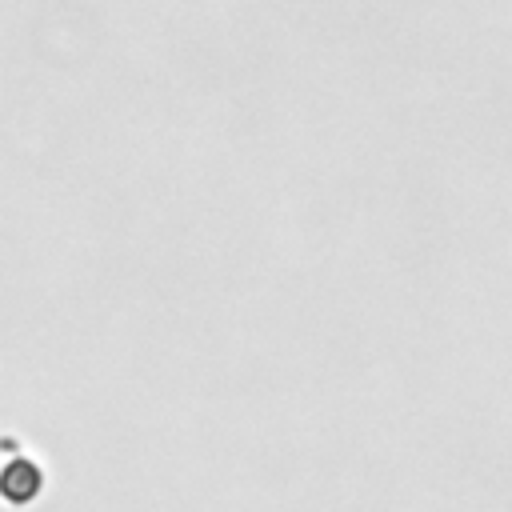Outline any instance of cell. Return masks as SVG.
Returning <instances> with one entry per match:
<instances>
[{"label": "cell", "instance_id": "1", "mask_svg": "<svg viewBox=\"0 0 512 512\" xmlns=\"http://www.w3.org/2000/svg\"><path fill=\"white\" fill-rule=\"evenodd\" d=\"M40 488H44V472H40L36 460L12 456V460L4 464V472H0V492H4L8 504L24 508V504H32V500L40 496Z\"/></svg>", "mask_w": 512, "mask_h": 512}]
</instances>
